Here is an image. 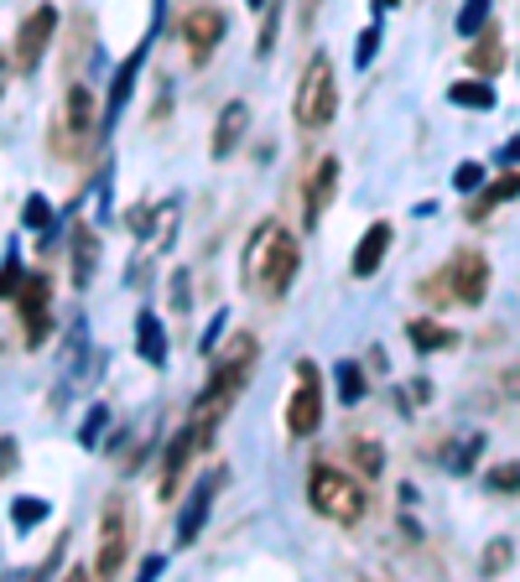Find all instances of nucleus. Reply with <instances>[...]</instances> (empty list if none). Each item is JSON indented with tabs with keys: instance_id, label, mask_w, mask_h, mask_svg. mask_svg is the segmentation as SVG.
<instances>
[{
	"instance_id": "1",
	"label": "nucleus",
	"mask_w": 520,
	"mask_h": 582,
	"mask_svg": "<svg viewBox=\"0 0 520 582\" xmlns=\"http://www.w3.org/2000/svg\"><path fill=\"white\" fill-rule=\"evenodd\" d=\"M297 266H302V245L291 239V229L276 224V219L255 224V234H250V245H245V266H240L245 286L255 296H266V302H281Z\"/></svg>"
},
{
	"instance_id": "2",
	"label": "nucleus",
	"mask_w": 520,
	"mask_h": 582,
	"mask_svg": "<svg viewBox=\"0 0 520 582\" xmlns=\"http://www.w3.org/2000/svg\"><path fill=\"white\" fill-rule=\"evenodd\" d=\"M255 359H260V338L240 333V338L224 349V359L208 370V385L198 390V406H193V421H198L203 432H213V427L224 421V411L240 400V390H245L250 374H255Z\"/></svg>"
},
{
	"instance_id": "3",
	"label": "nucleus",
	"mask_w": 520,
	"mask_h": 582,
	"mask_svg": "<svg viewBox=\"0 0 520 582\" xmlns=\"http://www.w3.org/2000/svg\"><path fill=\"white\" fill-rule=\"evenodd\" d=\"M104 136L99 125V109H94V94H89V83H73L68 94H62V109H58V125H52V156L58 162H79L89 141Z\"/></svg>"
},
{
	"instance_id": "4",
	"label": "nucleus",
	"mask_w": 520,
	"mask_h": 582,
	"mask_svg": "<svg viewBox=\"0 0 520 582\" xmlns=\"http://www.w3.org/2000/svg\"><path fill=\"white\" fill-rule=\"evenodd\" d=\"M307 499H312V510L323 520H333V525H359L364 510H370V494H364L344 468H333V463H317V468H312Z\"/></svg>"
},
{
	"instance_id": "5",
	"label": "nucleus",
	"mask_w": 520,
	"mask_h": 582,
	"mask_svg": "<svg viewBox=\"0 0 520 582\" xmlns=\"http://www.w3.org/2000/svg\"><path fill=\"white\" fill-rule=\"evenodd\" d=\"M427 302H458V307H478L484 296H489V260L478 255V249H458L448 266L437 270L432 281H427Z\"/></svg>"
},
{
	"instance_id": "6",
	"label": "nucleus",
	"mask_w": 520,
	"mask_h": 582,
	"mask_svg": "<svg viewBox=\"0 0 520 582\" xmlns=\"http://www.w3.org/2000/svg\"><path fill=\"white\" fill-rule=\"evenodd\" d=\"M291 109H297V125L302 130H323L338 115V83H333V58L328 52H312L307 68H302V83L291 94Z\"/></svg>"
},
{
	"instance_id": "7",
	"label": "nucleus",
	"mask_w": 520,
	"mask_h": 582,
	"mask_svg": "<svg viewBox=\"0 0 520 582\" xmlns=\"http://www.w3.org/2000/svg\"><path fill=\"white\" fill-rule=\"evenodd\" d=\"M130 504L125 499H109L104 504V520H99V557H94V577H115L125 572V557H130Z\"/></svg>"
},
{
	"instance_id": "8",
	"label": "nucleus",
	"mask_w": 520,
	"mask_h": 582,
	"mask_svg": "<svg viewBox=\"0 0 520 582\" xmlns=\"http://www.w3.org/2000/svg\"><path fill=\"white\" fill-rule=\"evenodd\" d=\"M317 427H323V374H317L312 359H302V364H297V390H291V400H287V432L312 436Z\"/></svg>"
},
{
	"instance_id": "9",
	"label": "nucleus",
	"mask_w": 520,
	"mask_h": 582,
	"mask_svg": "<svg viewBox=\"0 0 520 582\" xmlns=\"http://www.w3.org/2000/svg\"><path fill=\"white\" fill-rule=\"evenodd\" d=\"M208 436H213V432H203L198 421H193V427H183V432H172V442L162 447V474H156V489H162V499L177 494V483H183L187 463H193V453H198V447H208Z\"/></svg>"
},
{
	"instance_id": "10",
	"label": "nucleus",
	"mask_w": 520,
	"mask_h": 582,
	"mask_svg": "<svg viewBox=\"0 0 520 582\" xmlns=\"http://www.w3.org/2000/svg\"><path fill=\"white\" fill-rule=\"evenodd\" d=\"M21 307V323H26V343L37 349L47 328H52V281L47 276H21V291L11 296Z\"/></svg>"
},
{
	"instance_id": "11",
	"label": "nucleus",
	"mask_w": 520,
	"mask_h": 582,
	"mask_svg": "<svg viewBox=\"0 0 520 582\" xmlns=\"http://www.w3.org/2000/svg\"><path fill=\"white\" fill-rule=\"evenodd\" d=\"M224 11L219 5H193L183 16V42H187V58L193 62H208L219 52V42H224Z\"/></svg>"
},
{
	"instance_id": "12",
	"label": "nucleus",
	"mask_w": 520,
	"mask_h": 582,
	"mask_svg": "<svg viewBox=\"0 0 520 582\" xmlns=\"http://www.w3.org/2000/svg\"><path fill=\"white\" fill-rule=\"evenodd\" d=\"M52 32H58V11L52 5H37L32 16L21 21V32H16V68L21 73H37L42 68V52L52 47Z\"/></svg>"
},
{
	"instance_id": "13",
	"label": "nucleus",
	"mask_w": 520,
	"mask_h": 582,
	"mask_svg": "<svg viewBox=\"0 0 520 582\" xmlns=\"http://www.w3.org/2000/svg\"><path fill=\"white\" fill-rule=\"evenodd\" d=\"M333 192H338V156H317L307 172V183H302V224H317L323 219V208L333 203Z\"/></svg>"
},
{
	"instance_id": "14",
	"label": "nucleus",
	"mask_w": 520,
	"mask_h": 582,
	"mask_svg": "<svg viewBox=\"0 0 520 582\" xmlns=\"http://www.w3.org/2000/svg\"><path fill=\"white\" fill-rule=\"evenodd\" d=\"M146 52H151V37L130 52V58L120 62V73H115V83H109V104H104V115H99V125L109 130V125L120 120V109H125V99H130V89H136V73H141V62H146Z\"/></svg>"
},
{
	"instance_id": "15",
	"label": "nucleus",
	"mask_w": 520,
	"mask_h": 582,
	"mask_svg": "<svg viewBox=\"0 0 520 582\" xmlns=\"http://www.w3.org/2000/svg\"><path fill=\"white\" fill-rule=\"evenodd\" d=\"M250 130V104H224L219 109V120H213V141H208V151H213V162H224L229 151L240 146V136Z\"/></svg>"
},
{
	"instance_id": "16",
	"label": "nucleus",
	"mask_w": 520,
	"mask_h": 582,
	"mask_svg": "<svg viewBox=\"0 0 520 582\" xmlns=\"http://www.w3.org/2000/svg\"><path fill=\"white\" fill-rule=\"evenodd\" d=\"M213 489H219V478H203V483L187 494L183 515H177V540H183V546H193V540H198V530H203L208 510H213Z\"/></svg>"
},
{
	"instance_id": "17",
	"label": "nucleus",
	"mask_w": 520,
	"mask_h": 582,
	"mask_svg": "<svg viewBox=\"0 0 520 582\" xmlns=\"http://www.w3.org/2000/svg\"><path fill=\"white\" fill-rule=\"evenodd\" d=\"M385 249H391V224L380 219V224L364 229V239H359V249H354V276H359V281H370L374 270L385 266Z\"/></svg>"
},
{
	"instance_id": "18",
	"label": "nucleus",
	"mask_w": 520,
	"mask_h": 582,
	"mask_svg": "<svg viewBox=\"0 0 520 582\" xmlns=\"http://www.w3.org/2000/svg\"><path fill=\"white\" fill-rule=\"evenodd\" d=\"M99 270V234L94 224H79L73 229V286H89Z\"/></svg>"
},
{
	"instance_id": "19",
	"label": "nucleus",
	"mask_w": 520,
	"mask_h": 582,
	"mask_svg": "<svg viewBox=\"0 0 520 582\" xmlns=\"http://www.w3.org/2000/svg\"><path fill=\"white\" fill-rule=\"evenodd\" d=\"M136 349H141L146 364H166V328L156 312H141L136 317Z\"/></svg>"
},
{
	"instance_id": "20",
	"label": "nucleus",
	"mask_w": 520,
	"mask_h": 582,
	"mask_svg": "<svg viewBox=\"0 0 520 582\" xmlns=\"http://www.w3.org/2000/svg\"><path fill=\"white\" fill-rule=\"evenodd\" d=\"M406 338H411L416 353H437V349H453L458 343V333L432 323V317H411V323H406Z\"/></svg>"
},
{
	"instance_id": "21",
	"label": "nucleus",
	"mask_w": 520,
	"mask_h": 582,
	"mask_svg": "<svg viewBox=\"0 0 520 582\" xmlns=\"http://www.w3.org/2000/svg\"><path fill=\"white\" fill-rule=\"evenodd\" d=\"M468 62H474L478 73H499V68H505V42H499V32H478Z\"/></svg>"
},
{
	"instance_id": "22",
	"label": "nucleus",
	"mask_w": 520,
	"mask_h": 582,
	"mask_svg": "<svg viewBox=\"0 0 520 582\" xmlns=\"http://www.w3.org/2000/svg\"><path fill=\"white\" fill-rule=\"evenodd\" d=\"M448 99L463 104V109H495V89L478 79H458L453 89H448Z\"/></svg>"
},
{
	"instance_id": "23",
	"label": "nucleus",
	"mask_w": 520,
	"mask_h": 582,
	"mask_svg": "<svg viewBox=\"0 0 520 582\" xmlns=\"http://www.w3.org/2000/svg\"><path fill=\"white\" fill-rule=\"evenodd\" d=\"M505 198H520V172H505L499 183H489L484 192H478V203H474V219H484L489 208H499Z\"/></svg>"
},
{
	"instance_id": "24",
	"label": "nucleus",
	"mask_w": 520,
	"mask_h": 582,
	"mask_svg": "<svg viewBox=\"0 0 520 582\" xmlns=\"http://www.w3.org/2000/svg\"><path fill=\"white\" fill-rule=\"evenodd\" d=\"M489 5H495V0H463V11H458V37L474 42L478 32H484V21H489Z\"/></svg>"
},
{
	"instance_id": "25",
	"label": "nucleus",
	"mask_w": 520,
	"mask_h": 582,
	"mask_svg": "<svg viewBox=\"0 0 520 582\" xmlns=\"http://www.w3.org/2000/svg\"><path fill=\"white\" fill-rule=\"evenodd\" d=\"M338 400H344V406H354V400H364V370H359V364H338Z\"/></svg>"
},
{
	"instance_id": "26",
	"label": "nucleus",
	"mask_w": 520,
	"mask_h": 582,
	"mask_svg": "<svg viewBox=\"0 0 520 582\" xmlns=\"http://www.w3.org/2000/svg\"><path fill=\"white\" fill-rule=\"evenodd\" d=\"M484 483H489L495 494H520V463H499V468H489Z\"/></svg>"
},
{
	"instance_id": "27",
	"label": "nucleus",
	"mask_w": 520,
	"mask_h": 582,
	"mask_svg": "<svg viewBox=\"0 0 520 582\" xmlns=\"http://www.w3.org/2000/svg\"><path fill=\"white\" fill-rule=\"evenodd\" d=\"M354 463H359V474H364V478H380V468H385L380 442H354Z\"/></svg>"
},
{
	"instance_id": "28",
	"label": "nucleus",
	"mask_w": 520,
	"mask_h": 582,
	"mask_svg": "<svg viewBox=\"0 0 520 582\" xmlns=\"http://www.w3.org/2000/svg\"><path fill=\"white\" fill-rule=\"evenodd\" d=\"M21 219H26V229L47 234V229H52V203H47L42 192H32V198H26V213H21Z\"/></svg>"
},
{
	"instance_id": "29",
	"label": "nucleus",
	"mask_w": 520,
	"mask_h": 582,
	"mask_svg": "<svg viewBox=\"0 0 520 582\" xmlns=\"http://www.w3.org/2000/svg\"><path fill=\"white\" fill-rule=\"evenodd\" d=\"M42 515H47V504H42V499H16V504H11V520H16V530L37 525Z\"/></svg>"
},
{
	"instance_id": "30",
	"label": "nucleus",
	"mask_w": 520,
	"mask_h": 582,
	"mask_svg": "<svg viewBox=\"0 0 520 582\" xmlns=\"http://www.w3.org/2000/svg\"><path fill=\"white\" fill-rule=\"evenodd\" d=\"M21 276H26V270L16 266V255H5V266H0V296H5V302L21 291Z\"/></svg>"
},
{
	"instance_id": "31",
	"label": "nucleus",
	"mask_w": 520,
	"mask_h": 582,
	"mask_svg": "<svg viewBox=\"0 0 520 582\" xmlns=\"http://www.w3.org/2000/svg\"><path fill=\"white\" fill-rule=\"evenodd\" d=\"M374 52H380V21H374L370 32H364V37H359V52H354V62H359V68H370V58Z\"/></svg>"
},
{
	"instance_id": "32",
	"label": "nucleus",
	"mask_w": 520,
	"mask_h": 582,
	"mask_svg": "<svg viewBox=\"0 0 520 582\" xmlns=\"http://www.w3.org/2000/svg\"><path fill=\"white\" fill-rule=\"evenodd\" d=\"M510 557H515V551H510V540H495V546L484 551V572H499V567H510Z\"/></svg>"
},
{
	"instance_id": "33",
	"label": "nucleus",
	"mask_w": 520,
	"mask_h": 582,
	"mask_svg": "<svg viewBox=\"0 0 520 582\" xmlns=\"http://www.w3.org/2000/svg\"><path fill=\"white\" fill-rule=\"evenodd\" d=\"M478 183H484V166H474V162H468V166H458V172H453V187H458V192H474Z\"/></svg>"
},
{
	"instance_id": "34",
	"label": "nucleus",
	"mask_w": 520,
	"mask_h": 582,
	"mask_svg": "<svg viewBox=\"0 0 520 582\" xmlns=\"http://www.w3.org/2000/svg\"><path fill=\"white\" fill-rule=\"evenodd\" d=\"M104 421H109V411H104V406H94V411H89V427H83V447H94V442H99V432H104Z\"/></svg>"
},
{
	"instance_id": "35",
	"label": "nucleus",
	"mask_w": 520,
	"mask_h": 582,
	"mask_svg": "<svg viewBox=\"0 0 520 582\" xmlns=\"http://www.w3.org/2000/svg\"><path fill=\"white\" fill-rule=\"evenodd\" d=\"M276 21H281V5H270V11H266V26H260V58L276 47Z\"/></svg>"
},
{
	"instance_id": "36",
	"label": "nucleus",
	"mask_w": 520,
	"mask_h": 582,
	"mask_svg": "<svg viewBox=\"0 0 520 582\" xmlns=\"http://www.w3.org/2000/svg\"><path fill=\"white\" fill-rule=\"evenodd\" d=\"M11 468H16V442H11V436H0V478L11 474Z\"/></svg>"
},
{
	"instance_id": "37",
	"label": "nucleus",
	"mask_w": 520,
	"mask_h": 582,
	"mask_svg": "<svg viewBox=\"0 0 520 582\" xmlns=\"http://www.w3.org/2000/svg\"><path fill=\"white\" fill-rule=\"evenodd\" d=\"M427 395H432V385H427V380H416V385H406V390H401V406H411V400H427Z\"/></svg>"
},
{
	"instance_id": "38",
	"label": "nucleus",
	"mask_w": 520,
	"mask_h": 582,
	"mask_svg": "<svg viewBox=\"0 0 520 582\" xmlns=\"http://www.w3.org/2000/svg\"><path fill=\"white\" fill-rule=\"evenodd\" d=\"M515 156H520V136H515L510 146H505V151H499V162H515Z\"/></svg>"
},
{
	"instance_id": "39",
	"label": "nucleus",
	"mask_w": 520,
	"mask_h": 582,
	"mask_svg": "<svg viewBox=\"0 0 520 582\" xmlns=\"http://www.w3.org/2000/svg\"><path fill=\"white\" fill-rule=\"evenodd\" d=\"M0 94H5V73H0Z\"/></svg>"
},
{
	"instance_id": "40",
	"label": "nucleus",
	"mask_w": 520,
	"mask_h": 582,
	"mask_svg": "<svg viewBox=\"0 0 520 582\" xmlns=\"http://www.w3.org/2000/svg\"><path fill=\"white\" fill-rule=\"evenodd\" d=\"M250 5H260V0H250Z\"/></svg>"
}]
</instances>
